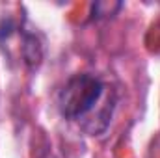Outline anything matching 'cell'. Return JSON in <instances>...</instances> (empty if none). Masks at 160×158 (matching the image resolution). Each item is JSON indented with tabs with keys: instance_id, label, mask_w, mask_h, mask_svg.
Masks as SVG:
<instances>
[{
	"instance_id": "6da1fadb",
	"label": "cell",
	"mask_w": 160,
	"mask_h": 158,
	"mask_svg": "<svg viewBox=\"0 0 160 158\" xmlns=\"http://www.w3.org/2000/svg\"><path fill=\"white\" fill-rule=\"evenodd\" d=\"M106 91L104 82L89 73H77L63 84L58 93V110L62 117L80 121L89 116Z\"/></svg>"
},
{
	"instance_id": "7a4b0ae2",
	"label": "cell",
	"mask_w": 160,
	"mask_h": 158,
	"mask_svg": "<svg viewBox=\"0 0 160 158\" xmlns=\"http://www.w3.org/2000/svg\"><path fill=\"white\" fill-rule=\"evenodd\" d=\"M19 37H21V58H22V63L30 71L38 69L41 65V62H43V56H45L43 39L36 32H24L22 26H21Z\"/></svg>"
},
{
	"instance_id": "3957f363",
	"label": "cell",
	"mask_w": 160,
	"mask_h": 158,
	"mask_svg": "<svg viewBox=\"0 0 160 158\" xmlns=\"http://www.w3.org/2000/svg\"><path fill=\"white\" fill-rule=\"evenodd\" d=\"M123 7L121 2H95L93 4V17L95 19H102V17H112L116 15Z\"/></svg>"
}]
</instances>
